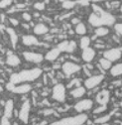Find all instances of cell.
Returning a JSON list of instances; mask_svg holds the SVG:
<instances>
[{
    "mask_svg": "<svg viewBox=\"0 0 122 125\" xmlns=\"http://www.w3.org/2000/svg\"><path fill=\"white\" fill-rule=\"evenodd\" d=\"M91 7H92V12H91V14L88 17V23L92 27L94 28L101 27V26L108 27L116 23V18L113 15L108 11L104 10L99 5L92 3Z\"/></svg>",
    "mask_w": 122,
    "mask_h": 125,
    "instance_id": "obj_1",
    "label": "cell"
},
{
    "mask_svg": "<svg viewBox=\"0 0 122 125\" xmlns=\"http://www.w3.org/2000/svg\"><path fill=\"white\" fill-rule=\"evenodd\" d=\"M43 74V70L39 68H33L30 70H23L19 73H14L10 75L9 82L15 85L20 83H27L35 82Z\"/></svg>",
    "mask_w": 122,
    "mask_h": 125,
    "instance_id": "obj_2",
    "label": "cell"
},
{
    "mask_svg": "<svg viewBox=\"0 0 122 125\" xmlns=\"http://www.w3.org/2000/svg\"><path fill=\"white\" fill-rule=\"evenodd\" d=\"M87 120V115L85 113H80L75 116L66 117L61 120L55 121L50 125H83Z\"/></svg>",
    "mask_w": 122,
    "mask_h": 125,
    "instance_id": "obj_3",
    "label": "cell"
},
{
    "mask_svg": "<svg viewBox=\"0 0 122 125\" xmlns=\"http://www.w3.org/2000/svg\"><path fill=\"white\" fill-rule=\"evenodd\" d=\"M52 97L58 102H65L67 98V88L63 83H57L52 89Z\"/></svg>",
    "mask_w": 122,
    "mask_h": 125,
    "instance_id": "obj_4",
    "label": "cell"
},
{
    "mask_svg": "<svg viewBox=\"0 0 122 125\" xmlns=\"http://www.w3.org/2000/svg\"><path fill=\"white\" fill-rule=\"evenodd\" d=\"M57 48L61 51V53H68V54H72L78 48V45L73 40H64L61 43L58 44Z\"/></svg>",
    "mask_w": 122,
    "mask_h": 125,
    "instance_id": "obj_5",
    "label": "cell"
},
{
    "mask_svg": "<svg viewBox=\"0 0 122 125\" xmlns=\"http://www.w3.org/2000/svg\"><path fill=\"white\" fill-rule=\"evenodd\" d=\"M103 80H104V75L102 73L90 75L84 81V87L86 89H93L97 87L103 82Z\"/></svg>",
    "mask_w": 122,
    "mask_h": 125,
    "instance_id": "obj_6",
    "label": "cell"
},
{
    "mask_svg": "<svg viewBox=\"0 0 122 125\" xmlns=\"http://www.w3.org/2000/svg\"><path fill=\"white\" fill-rule=\"evenodd\" d=\"M81 70V67L80 65L75 64V62H71V61L65 62L62 65V71L68 76L79 73Z\"/></svg>",
    "mask_w": 122,
    "mask_h": 125,
    "instance_id": "obj_7",
    "label": "cell"
},
{
    "mask_svg": "<svg viewBox=\"0 0 122 125\" xmlns=\"http://www.w3.org/2000/svg\"><path fill=\"white\" fill-rule=\"evenodd\" d=\"M122 57V50L118 48H111L103 52V58L107 59L111 62H117Z\"/></svg>",
    "mask_w": 122,
    "mask_h": 125,
    "instance_id": "obj_8",
    "label": "cell"
},
{
    "mask_svg": "<svg viewBox=\"0 0 122 125\" xmlns=\"http://www.w3.org/2000/svg\"><path fill=\"white\" fill-rule=\"evenodd\" d=\"M30 109H31V103L29 100H26L23 102V104L21 105V108L18 113V117L19 119L24 123L27 124L29 122V113H30Z\"/></svg>",
    "mask_w": 122,
    "mask_h": 125,
    "instance_id": "obj_9",
    "label": "cell"
},
{
    "mask_svg": "<svg viewBox=\"0 0 122 125\" xmlns=\"http://www.w3.org/2000/svg\"><path fill=\"white\" fill-rule=\"evenodd\" d=\"M23 58L29 62H33V64H40V62H43L44 55L41 53H35V52H30V51H26L23 52Z\"/></svg>",
    "mask_w": 122,
    "mask_h": 125,
    "instance_id": "obj_10",
    "label": "cell"
},
{
    "mask_svg": "<svg viewBox=\"0 0 122 125\" xmlns=\"http://www.w3.org/2000/svg\"><path fill=\"white\" fill-rule=\"evenodd\" d=\"M92 106H93V101L91 99H89V98L81 99L74 104V110L78 111L79 113H82L84 111L90 110V109L92 108Z\"/></svg>",
    "mask_w": 122,
    "mask_h": 125,
    "instance_id": "obj_11",
    "label": "cell"
},
{
    "mask_svg": "<svg viewBox=\"0 0 122 125\" xmlns=\"http://www.w3.org/2000/svg\"><path fill=\"white\" fill-rule=\"evenodd\" d=\"M95 56H96L95 49L91 48V47H87V48L83 49V50H82V53H81V59H82V61L85 62H92L93 59L95 58Z\"/></svg>",
    "mask_w": 122,
    "mask_h": 125,
    "instance_id": "obj_12",
    "label": "cell"
},
{
    "mask_svg": "<svg viewBox=\"0 0 122 125\" xmlns=\"http://www.w3.org/2000/svg\"><path fill=\"white\" fill-rule=\"evenodd\" d=\"M96 101L100 105H107L110 99V92L107 89H102L96 94Z\"/></svg>",
    "mask_w": 122,
    "mask_h": 125,
    "instance_id": "obj_13",
    "label": "cell"
},
{
    "mask_svg": "<svg viewBox=\"0 0 122 125\" xmlns=\"http://www.w3.org/2000/svg\"><path fill=\"white\" fill-rule=\"evenodd\" d=\"M31 89H32V86L29 83H20L15 85V87L11 92L15 93V94H26V93L31 91Z\"/></svg>",
    "mask_w": 122,
    "mask_h": 125,
    "instance_id": "obj_14",
    "label": "cell"
},
{
    "mask_svg": "<svg viewBox=\"0 0 122 125\" xmlns=\"http://www.w3.org/2000/svg\"><path fill=\"white\" fill-rule=\"evenodd\" d=\"M5 62L10 67H18L21 64V60L17 55H15L11 52H8Z\"/></svg>",
    "mask_w": 122,
    "mask_h": 125,
    "instance_id": "obj_15",
    "label": "cell"
},
{
    "mask_svg": "<svg viewBox=\"0 0 122 125\" xmlns=\"http://www.w3.org/2000/svg\"><path fill=\"white\" fill-rule=\"evenodd\" d=\"M22 44L27 47H32L39 45V40L34 35H24L22 36Z\"/></svg>",
    "mask_w": 122,
    "mask_h": 125,
    "instance_id": "obj_16",
    "label": "cell"
},
{
    "mask_svg": "<svg viewBox=\"0 0 122 125\" xmlns=\"http://www.w3.org/2000/svg\"><path fill=\"white\" fill-rule=\"evenodd\" d=\"M49 27L47 25H45L44 23H38L34 26L33 28V32L35 35H38V36H43V35H46L49 33Z\"/></svg>",
    "mask_w": 122,
    "mask_h": 125,
    "instance_id": "obj_17",
    "label": "cell"
},
{
    "mask_svg": "<svg viewBox=\"0 0 122 125\" xmlns=\"http://www.w3.org/2000/svg\"><path fill=\"white\" fill-rule=\"evenodd\" d=\"M6 32H7L8 36H9V38H10V42H11L12 48L15 49V48H16V46H17V44H18V40H19L16 31H15L13 28H11V27H7L6 28Z\"/></svg>",
    "mask_w": 122,
    "mask_h": 125,
    "instance_id": "obj_18",
    "label": "cell"
},
{
    "mask_svg": "<svg viewBox=\"0 0 122 125\" xmlns=\"http://www.w3.org/2000/svg\"><path fill=\"white\" fill-rule=\"evenodd\" d=\"M4 115L6 118H11L14 112V102L12 99H8L4 104Z\"/></svg>",
    "mask_w": 122,
    "mask_h": 125,
    "instance_id": "obj_19",
    "label": "cell"
},
{
    "mask_svg": "<svg viewBox=\"0 0 122 125\" xmlns=\"http://www.w3.org/2000/svg\"><path fill=\"white\" fill-rule=\"evenodd\" d=\"M60 55H61V51L58 48H53V49H51L50 51L47 52V54L44 56V58L47 61L54 62V61H56L60 57Z\"/></svg>",
    "mask_w": 122,
    "mask_h": 125,
    "instance_id": "obj_20",
    "label": "cell"
},
{
    "mask_svg": "<svg viewBox=\"0 0 122 125\" xmlns=\"http://www.w3.org/2000/svg\"><path fill=\"white\" fill-rule=\"evenodd\" d=\"M85 92H86V88L84 86H81L80 85V86H77L74 89H72L71 91V94L74 98H81L85 94Z\"/></svg>",
    "mask_w": 122,
    "mask_h": 125,
    "instance_id": "obj_21",
    "label": "cell"
},
{
    "mask_svg": "<svg viewBox=\"0 0 122 125\" xmlns=\"http://www.w3.org/2000/svg\"><path fill=\"white\" fill-rule=\"evenodd\" d=\"M110 74L112 76H119L122 75V62H119V64H116L114 66H112L109 70Z\"/></svg>",
    "mask_w": 122,
    "mask_h": 125,
    "instance_id": "obj_22",
    "label": "cell"
},
{
    "mask_svg": "<svg viewBox=\"0 0 122 125\" xmlns=\"http://www.w3.org/2000/svg\"><path fill=\"white\" fill-rule=\"evenodd\" d=\"M109 33V29L105 26H101V27H97L94 30V35L96 37H104L106 35H108Z\"/></svg>",
    "mask_w": 122,
    "mask_h": 125,
    "instance_id": "obj_23",
    "label": "cell"
},
{
    "mask_svg": "<svg viewBox=\"0 0 122 125\" xmlns=\"http://www.w3.org/2000/svg\"><path fill=\"white\" fill-rule=\"evenodd\" d=\"M98 65H99V67L101 68V70L108 71V70H110V68L112 67V62H111L110 61H108L107 59L101 58V59H99V61H98Z\"/></svg>",
    "mask_w": 122,
    "mask_h": 125,
    "instance_id": "obj_24",
    "label": "cell"
},
{
    "mask_svg": "<svg viewBox=\"0 0 122 125\" xmlns=\"http://www.w3.org/2000/svg\"><path fill=\"white\" fill-rule=\"evenodd\" d=\"M74 32L77 33L78 35H81V36H85L87 30H86V26L84 23L81 22L79 23L78 25H75V28H74Z\"/></svg>",
    "mask_w": 122,
    "mask_h": 125,
    "instance_id": "obj_25",
    "label": "cell"
},
{
    "mask_svg": "<svg viewBox=\"0 0 122 125\" xmlns=\"http://www.w3.org/2000/svg\"><path fill=\"white\" fill-rule=\"evenodd\" d=\"M90 43H91V39L90 37L88 36H82L81 38V42H80V47H81V49H85L87 48V47L90 46Z\"/></svg>",
    "mask_w": 122,
    "mask_h": 125,
    "instance_id": "obj_26",
    "label": "cell"
},
{
    "mask_svg": "<svg viewBox=\"0 0 122 125\" xmlns=\"http://www.w3.org/2000/svg\"><path fill=\"white\" fill-rule=\"evenodd\" d=\"M77 4H78V1H74V0H67V1H65V2L62 3V7L64 9L71 10V9L74 8Z\"/></svg>",
    "mask_w": 122,
    "mask_h": 125,
    "instance_id": "obj_27",
    "label": "cell"
},
{
    "mask_svg": "<svg viewBox=\"0 0 122 125\" xmlns=\"http://www.w3.org/2000/svg\"><path fill=\"white\" fill-rule=\"evenodd\" d=\"M110 117H111V114L104 115V116H100V117L96 118V119L94 120V122H95V123H98V124H103V123H106L107 121H109Z\"/></svg>",
    "mask_w": 122,
    "mask_h": 125,
    "instance_id": "obj_28",
    "label": "cell"
},
{
    "mask_svg": "<svg viewBox=\"0 0 122 125\" xmlns=\"http://www.w3.org/2000/svg\"><path fill=\"white\" fill-rule=\"evenodd\" d=\"M13 4V0H0V9H6Z\"/></svg>",
    "mask_w": 122,
    "mask_h": 125,
    "instance_id": "obj_29",
    "label": "cell"
},
{
    "mask_svg": "<svg viewBox=\"0 0 122 125\" xmlns=\"http://www.w3.org/2000/svg\"><path fill=\"white\" fill-rule=\"evenodd\" d=\"M33 7H34V9L35 10H37V11H43V10H45V8H46V4L44 3V2H36L34 5H33Z\"/></svg>",
    "mask_w": 122,
    "mask_h": 125,
    "instance_id": "obj_30",
    "label": "cell"
},
{
    "mask_svg": "<svg viewBox=\"0 0 122 125\" xmlns=\"http://www.w3.org/2000/svg\"><path fill=\"white\" fill-rule=\"evenodd\" d=\"M113 26H114V30L117 33V35L122 37V23H115Z\"/></svg>",
    "mask_w": 122,
    "mask_h": 125,
    "instance_id": "obj_31",
    "label": "cell"
},
{
    "mask_svg": "<svg viewBox=\"0 0 122 125\" xmlns=\"http://www.w3.org/2000/svg\"><path fill=\"white\" fill-rule=\"evenodd\" d=\"M106 109H107V105H100L99 107H97V108L94 109L93 113H94V114H98V113H101V112L105 111Z\"/></svg>",
    "mask_w": 122,
    "mask_h": 125,
    "instance_id": "obj_32",
    "label": "cell"
},
{
    "mask_svg": "<svg viewBox=\"0 0 122 125\" xmlns=\"http://www.w3.org/2000/svg\"><path fill=\"white\" fill-rule=\"evenodd\" d=\"M22 18H23L25 21L30 22V21L32 20V15L30 14V13H28V12H24V13L22 14Z\"/></svg>",
    "mask_w": 122,
    "mask_h": 125,
    "instance_id": "obj_33",
    "label": "cell"
},
{
    "mask_svg": "<svg viewBox=\"0 0 122 125\" xmlns=\"http://www.w3.org/2000/svg\"><path fill=\"white\" fill-rule=\"evenodd\" d=\"M9 22L11 23V25H12L13 27H16V26H18V25H19V20L15 19V18H12V17H10V18H9Z\"/></svg>",
    "mask_w": 122,
    "mask_h": 125,
    "instance_id": "obj_34",
    "label": "cell"
},
{
    "mask_svg": "<svg viewBox=\"0 0 122 125\" xmlns=\"http://www.w3.org/2000/svg\"><path fill=\"white\" fill-rule=\"evenodd\" d=\"M0 125H11V123H10V121H9L8 118H6L5 116H3V117L1 118V122H0Z\"/></svg>",
    "mask_w": 122,
    "mask_h": 125,
    "instance_id": "obj_35",
    "label": "cell"
},
{
    "mask_svg": "<svg viewBox=\"0 0 122 125\" xmlns=\"http://www.w3.org/2000/svg\"><path fill=\"white\" fill-rule=\"evenodd\" d=\"M14 87H15V84H14V83H10V82L6 83V89H7V90L12 91Z\"/></svg>",
    "mask_w": 122,
    "mask_h": 125,
    "instance_id": "obj_36",
    "label": "cell"
},
{
    "mask_svg": "<svg viewBox=\"0 0 122 125\" xmlns=\"http://www.w3.org/2000/svg\"><path fill=\"white\" fill-rule=\"evenodd\" d=\"M109 1H113V0H91V2L94 4L99 3V2H109Z\"/></svg>",
    "mask_w": 122,
    "mask_h": 125,
    "instance_id": "obj_37",
    "label": "cell"
},
{
    "mask_svg": "<svg viewBox=\"0 0 122 125\" xmlns=\"http://www.w3.org/2000/svg\"><path fill=\"white\" fill-rule=\"evenodd\" d=\"M81 21L79 19V18H72L71 19V24H74V25H78L79 23H81Z\"/></svg>",
    "mask_w": 122,
    "mask_h": 125,
    "instance_id": "obj_38",
    "label": "cell"
},
{
    "mask_svg": "<svg viewBox=\"0 0 122 125\" xmlns=\"http://www.w3.org/2000/svg\"><path fill=\"white\" fill-rule=\"evenodd\" d=\"M90 1H91V0H80V1H78V3H81L82 5H87Z\"/></svg>",
    "mask_w": 122,
    "mask_h": 125,
    "instance_id": "obj_39",
    "label": "cell"
},
{
    "mask_svg": "<svg viewBox=\"0 0 122 125\" xmlns=\"http://www.w3.org/2000/svg\"><path fill=\"white\" fill-rule=\"evenodd\" d=\"M94 48L95 49H104L105 46H104V44H95L94 45Z\"/></svg>",
    "mask_w": 122,
    "mask_h": 125,
    "instance_id": "obj_40",
    "label": "cell"
},
{
    "mask_svg": "<svg viewBox=\"0 0 122 125\" xmlns=\"http://www.w3.org/2000/svg\"><path fill=\"white\" fill-rule=\"evenodd\" d=\"M3 91V87H2V85L0 84V92H2Z\"/></svg>",
    "mask_w": 122,
    "mask_h": 125,
    "instance_id": "obj_41",
    "label": "cell"
},
{
    "mask_svg": "<svg viewBox=\"0 0 122 125\" xmlns=\"http://www.w3.org/2000/svg\"><path fill=\"white\" fill-rule=\"evenodd\" d=\"M34 16H35V17H39V14H38V13H35Z\"/></svg>",
    "mask_w": 122,
    "mask_h": 125,
    "instance_id": "obj_42",
    "label": "cell"
},
{
    "mask_svg": "<svg viewBox=\"0 0 122 125\" xmlns=\"http://www.w3.org/2000/svg\"><path fill=\"white\" fill-rule=\"evenodd\" d=\"M59 1H60V2H62V3H63V2H65V1H67V0H59Z\"/></svg>",
    "mask_w": 122,
    "mask_h": 125,
    "instance_id": "obj_43",
    "label": "cell"
},
{
    "mask_svg": "<svg viewBox=\"0 0 122 125\" xmlns=\"http://www.w3.org/2000/svg\"><path fill=\"white\" fill-rule=\"evenodd\" d=\"M120 105H121V107H122V101H121V102H120Z\"/></svg>",
    "mask_w": 122,
    "mask_h": 125,
    "instance_id": "obj_44",
    "label": "cell"
},
{
    "mask_svg": "<svg viewBox=\"0 0 122 125\" xmlns=\"http://www.w3.org/2000/svg\"><path fill=\"white\" fill-rule=\"evenodd\" d=\"M121 125H122V122H121Z\"/></svg>",
    "mask_w": 122,
    "mask_h": 125,
    "instance_id": "obj_45",
    "label": "cell"
},
{
    "mask_svg": "<svg viewBox=\"0 0 122 125\" xmlns=\"http://www.w3.org/2000/svg\"><path fill=\"white\" fill-rule=\"evenodd\" d=\"M83 125H84V124H83Z\"/></svg>",
    "mask_w": 122,
    "mask_h": 125,
    "instance_id": "obj_46",
    "label": "cell"
}]
</instances>
